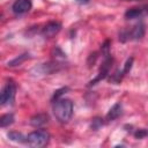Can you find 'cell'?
I'll list each match as a JSON object with an SVG mask.
<instances>
[{
    "label": "cell",
    "mask_w": 148,
    "mask_h": 148,
    "mask_svg": "<svg viewBox=\"0 0 148 148\" xmlns=\"http://www.w3.org/2000/svg\"><path fill=\"white\" fill-rule=\"evenodd\" d=\"M121 114H123V106H121L120 103H116V104L109 110V112L106 113L105 120H106V121H113V120H116L117 118H119Z\"/></svg>",
    "instance_id": "8"
},
{
    "label": "cell",
    "mask_w": 148,
    "mask_h": 148,
    "mask_svg": "<svg viewBox=\"0 0 148 148\" xmlns=\"http://www.w3.org/2000/svg\"><path fill=\"white\" fill-rule=\"evenodd\" d=\"M47 119H49L47 114H45V113H38V114L31 117L30 125H32L34 127H40V126H43L44 124L47 123Z\"/></svg>",
    "instance_id": "11"
},
{
    "label": "cell",
    "mask_w": 148,
    "mask_h": 148,
    "mask_svg": "<svg viewBox=\"0 0 148 148\" xmlns=\"http://www.w3.org/2000/svg\"><path fill=\"white\" fill-rule=\"evenodd\" d=\"M132 64H133V58L131 57V58H128V59L126 60V62H125V65H124L121 72L119 71V72H117V73L112 76V81H114V82H120L121 79L124 77V75H126V74L131 71V68H132Z\"/></svg>",
    "instance_id": "9"
},
{
    "label": "cell",
    "mask_w": 148,
    "mask_h": 148,
    "mask_svg": "<svg viewBox=\"0 0 148 148\" xmlns=\"http://www.w3.org/2000/svg\"><path fill=\"white\" fill-rule=\"evenodd\" d=\"M146 9H143V7H134V8H130L126 10L125 13V17L128 18V20H132V18H138V17H141L143 14H145Z\"/></svg>",
    "instance_id": "10"
},
{
    "label": "cell",
    "mask_w": 148,
    "mask_h": 148,
    "mask_svg": "<svg viewBox=\"0 0 148 148\" xmlns=\"http://www.w3.org/2000/svg\"><path fill=\"white\" fill-rule=\"evenodd\" d=\"M145 35V24L142 22L138 23L136 25L132 27L131 30H124L120 34V40L126 42V40H138L141 39Z\"/></svg>",
    "instance_id": "3"
},
{
    "label": "cell",
    "mask_w": 148,
    "mask_h": 148,
    "mask_svg": "<svg viewBox=\"0 0 148 148\" xmlns=\"http://www.w3.org/2000/svg\"><path fill=\"white\" fill-rule=\"evenodd\" d=\"M77 2H80V3H87L89 0H76Z\"/></svg>",
    "instance_id": "16"
},
{
    "label": "cell",
    "mask_w": 148,
    "mask_h": 148,
    "mask_svg": "<svg viewBox=\"0 0 148 148\" xmlns=\"http://www.w3.org/2000/svg\"><path fill=\"white\" fill-rule=\"evenodd\" d=\"M60 30H61V24H60L59 22H54V21H52V22H49V23L43 28L42 34H43V36L50 38V37L56 36Z\"/></svg>",
    "instance_id": "7"
},
{
    "label": "cell",
    "mask_w": 148,
    "mask_h": 148,
    "mask_svg": "<svg viewBox=\"0 0 148 148\" xmlns=\"http://www.w3.org/2000/svg\"><path fill=\"white\" fill-rule=\"evenodd\" d=\"M15 92H16V84L14 81L9 80L5 84V87L1 90V96H0V104L6 105L13 103L15 98Z\"/></svg>",
    "instance_id": "4"
},
{
    "label": "cell",
    "mask_w": 148,
    "mask_h": 148,
    "mask_svg": "<svg viewBox=\"0 0 148 148\" xmlns=\"http://www.w3.org/2000/svg\"><path fill=\"white\" fill-rule=\"evenodd\" d=\"M53 113L58 121L67 123L73 116V103L67 98H58L53 105Z\"/></svg>",
    "instance_id": "1"
},
{
    "label": "cell",
    "mask_w": 148,
    "mask_h": 148,
    "mask_svg": "<svg viewBox=\"0 0 148 148\" xmlns=\"http://www.w3.org/2000/svg\"><path fill=\"white\" fill-rule=\"evenodd\" d=\"M50 141V134L45 130H36L28 134L27 136V143L30 147L40 148L49 143Z\"/></svg>",
    "instance_id": "2"
},
{
    "label": "cell",
    "mask_w": 148,
    "mask_h": 148,
    "mask_svg": "<svg viewBox=\"0 0 148 148\" xmlns=\"http://www.w3.org/2000/svg\"><path fill=\"white\" fill-rule=\"evenodd\" d=\"M112 58L111 57H106L105 59H104V61H103V64H102V66H101V68H99V72H98V74H97V76L94 79V80H91L90 82H89V86H94V84H96L98 81H101V80H103V79H105L106 77V75L109 74V72H110V68H111V66H112Z\"/></svg>",
    "instance_id": "5"
},
{
    "label": "cell",
    "mask_w": 148,
    "mask_h": 148,
    "mask_svg": "<svg viewBox=\"0 0 148 148\" xmlns=\"http://www.w3.org/2000/svg\"><path fill=\"white\" fill-rule=\"evenodd\" d=\"M8 139L14 141V142H17V143H24L27 142V136H24L22 133H18V132H15V131H12L8 133Z\"/></svg>",
    "instance_id": "12"
},
{
    "label": "cell",
    "mask_w": 148,
    "mask_h": 148,
    "mask_svg": "<svg viewBox=\"0 0 148 148\" xmlns=\"http://www.w3.org/2000/svg\"><path fill=\"white\" fill-rule=\"evenodd\" d=\"M27 58H29V54L28 53H24V54H21V56H18V57H16L15 59H13L12 61H9L8 62V66L9 67H14V66H18V65H21Z\"/></svg>",
    "instance_id": "14"
},
{
    "label": "cell",
    "mask_w": 148,
    "mask_h": 148,
    "mask_svg": "<svg viewBox=\"0 0 148 148\" xmlns=\"http://www.w3.org/2000/svg\"><path fill=\"white\" fill-rule=\"evenodd\" d=\"M145 134H146V132H145V131H142V130H140V131H138V132L135 133V136L140 139V138H142Z\"/></svg>",
    "instance_id": "15"
},
{
    "label": "cell",
    "mask_w": 148,
    "mask_h": 148,
    "mask_svg": "<svg viewBox=\"0 0 148 148\" xmlns=\"http://www.w3.org/2000/svg\"><path fill=\"white\" fill-rule=\"evenodd\" d=\"M14 123V116L13 113H6L3 116H1L0 118V125L1 127H7L9 125H12Z\"/></svg>",
    "instance_id": "13"
},
{
    "label": "cell",
    "mask_w": 148,
    "mask_h": 148,
    "mask_svg": "<svg viewBox=\"0 0 148 148\" xmlns=\"http://www.w3.org/2000/svg\"><path fill=\"white\" fill-rule=\"evenodd\" d=\"M31 7H32L31 0H15L12 6V10L16 15H22L28 13L31 9Z\"/></svg>",
    "instance_id": "6"
}]
</instances>
